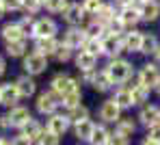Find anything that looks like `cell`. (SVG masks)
<instances>
[{"label":"cell","mask_w":160,"mask_h":145,"mask_svg":"<svg viewBox=\"0 0 160 145\" xmlns=\"http://www.w3.org/2000/svg\"><path fill=\"white\" fill-rule=\"evenodd\" d=\"M108 78L112 80V85H123L130 76H132V65L123 58H112L106 67Z\"/></svg>","instance_id":"cell-1"},{"label":"cell","mask_w":160,"mask_h":145,"mask_svg":"<svg viewBox=\"0 0 160 145\" xmlns=\"http://www.w3.org/2000/svg\"><path fill=\"white\" fill-rule=\"evenodd\" d=\"M76 89H80L78 80H74V78H69L65 74H58V76L52 78V93L58 95V98H63V95H67L69 91H76Z\"/></svg>","instance_id":"cell-2"},{"label":"cell","mask_w":160,"mask_h":145,"mask_svg":"<svg viewBox=\"0 0 160 145\" xmlns=\"http://www.w3.org/2000/svg\"><path fill=\"white\" fill-rule=\"evenodd\" d=\"M58 104H61V98L54 95L52 91H43V93L37 98V111H39L41 115H54V111H56Z\"/></svg>","instance_id":"cell-3"},{"label":"cell","mask_w":160,"mask_h":145,"mask_svg":"<svg viewBox=\"0 0 160 145\" xmlns=\"http://www.w3.org/2000/svg\"><path fill=\"white\" fill-rule=\"evenodd\" d=\"M158 80H160L158 67H156L154 63H145V65L141 67V72H138V85L152 89V87H156V85H158Z\"/></svg>","instance_id":"cell-4"},{"label":"cell","mask_w":160,"mask_h":145,"mask_svg":"<svg viewBox=\"0 0 160 145\" xmlns=\"http://www.w3.org/2000/svg\"><path fill=\"white\" fill-rule=\"evenodd\" d=\"M54 32H56V22L50 20V18H41V20H37V22L32 24V28H30V35H32L35 39H41V37H54Z\"/></svg>","instance_id":"cell-5"},{"label":"cell","mask_w":160,"mask_h":145,"mask_svg":"<svg viewBox=\"0 0 160 145\" xmlns=\"http://www.w3.org/2000/svg\"><path fill=\"white\" fill-rule=\"evenodd\" d=\"M138 121H141L143 126H147V128L158 126L160 123V108L156 104H145V106L141 108V113H138Z\"/></svg>","instance_id":"cell-6"},{"label":"cell","mask_w":160,"mask_h":145,"mask_svg":"<svg viewBox=\"0 0 160 145\" xmlns=\"http://www.w3.org/2000/svg\"><path fill=\"white\" fill-rule=\"evenodd\" d=\"M100 119L104 123H117L121 119V108L115 104V100H106L100 108Z\"/></svg>","instance_id":"cell-7"},{"label":"cell","mask_w":160,"mask_h":145,"mask_svg":"<svg viewBox=\"0 0 160 145\" xmlns=\"http://www.w3.org/2000/svg\"><path fill=\"white\" fill-rule=\"evenodd\" d=\"M123 50V41L121 37H115V35H106L102 39V54H108L110 58H117V54Z\"/></svg>","instance_id":"cell-8"},{"label":"cell","mask_w":160,"mask_h":145,"mask_svg":"<svg viewBox=\"0 0 160 145\" xmlns=\"http://www.w3.org/2000/svg\"><path fill=\"white\" fill-rule=\"evenodd\" d=\"M24 67H26L28 74H41V72H46V67H48V58L37 54V52H32V54H28V57L24 58Z\"/></svg>","instance_id":"cell-9"},{"label":"cell","mask_w":160,"mask_h":145,"mask_svg":"<svg viewBox=\"0 0 160 145\" xmlns=\"http://www.w3.org/2000/svg\"><path fill=\"white\" fill-rule=\"evenodd\" d=\"M30 119H32V117H30V113H28V108H24V106H13L11 113H9V117H7L9 126H13V128L26 126Z\"/></svg>","instance_id":"cell-10"},{"label":"cell","mask_w":160,"mask_h":145,"mask_svg":"<svg viewBox=\"0 0 160 145\" xmlns=\"http://www.w3.org/2000/svg\"><path fill=\"white\" fill-rule=\"evenodd\" d=\"M67 128H69L67 115H56V113L50 115V119H48V132H52V134H56V137H63Z\"/></svg>","instance_id":"cell-11"},{"label":"cell","mask_w":160,"mask_h":145,"mask_svg":"<svg viewBox=\"0 0 160 145\" xmlns=\"http://www.w3.org/2000/svg\"><path fill=\"white\" fill-rule=\"evenodd\" d=\"M138 20H141V9H138L136 4H128V7H123L121 13H119V22H121L123 26H134Z\"/></svg>","instance_id":"cell-12"},{"label":"cell","mask_w":160,"mask_h":145,"mask_svg":"<svg viewBox=\"0 0 160 145\" xmlns=\"http://www.w3.org/2000/svg\"><path fill=\"white\" fill-rule=\"evenodd\" d=\"M89 37H87V32L84 30L76 28V26H72V28L65 32V43L74 50V48H80V46H84V41H87Z\"/></svg>","instance_id":"cell-13"},{"label":"cell","mask_w":160,"mask_h":145,"mask_svg":"<svg viewBox=\"0 0 160 145\" xmlns=\"http://www.w3.org/2000/svg\"><path fill=\"white\" fill-rule=\"evenodd\" d=\"M20 93H18V87L7 82V85H0V104H7V106H13L18 102Z\"/></svg>","instance_id":"cell-14"},{"label":"cell","mask_w":160,"mask_h":145,"mask_svg":"<svg viewBox=\"0 0 160 145\" xmlns=\"http://www.w3.org/2000/svg\"><path fill=\"white\" fill-rule=\"evenodd\" d=\"M123 50L126 52H141V43H143V32H138V30H132V32H128L123 39Z\"/></svg>","instance_id":"cell-15"},{"label":"cell","mask_w":160,"mask_h":145,"mask_svg":"<svg viewBox=\"0 0 160 145\" xmlns=\"http://www.w3.org/2000/svg\"><path fill=\"white\" fill-rule=\"evenodd\" d=\"M56 48H58V43L54 41V37H41V39L35 41V50H37V54H41V57L54 54Z\"/></svg>","instance_id":"cell-16"},{"label":"cell","mask_w":160,"mask_h":145,"mask_svg":"<svg viewBox=\"0 0 160 145\" xmlns=\"http://www.w3.org/2000/svg\"><path fill=\"white\" fill-rule=\"evenodd\" d=\"M63 15H65V20L72 24V26H76L82 22V18H84V9L80 7L78 2H74V4H67V9L63 11Z\"/></svg>","instance_id":"cell-17"},{"label":"cell","mask_w":160,"mask_h":145,"mask_svg":"<svg viewBox=\"0 0 160 145\" xmlns=\"http://www.w3.org/2000/svg\"><path fill=\"white\" fill-rule=\"evenodd\" d=\"M24 30L20 24H4L2 26V37H4V41L7 43H11V41H20V39H24Z\"/></svg>","instance_id":"cell-18"},{"label":"cell","mask_w":160,"mask_h":145,"mask_svg":"<svg viewBox=\"0 0 160 145\" xmlns=\"http://www.w3.org/2000/svg\"><path fill=\"white\" fill-rule=\"evenodd\" d=\"M95 63H98V57H93V54H89L84 50H80L78 57H76V67L80 72H93Z\"/></svg>","instance_id":"cell-19"},{"label":"cell","mask_w":160,"mask_h":145,"mask_svg":"<svg viewBox=\"0 0 160 145\" xmlns=\"http://www.w3.org/2000/svg\"><path fill=\"white\" fill-rule=\"evenodd\" d=\"M93 130H95V123H93L91 119H84V121L76 123V128H74V134L78 137L80 141H91V134H93Z\"/></svg>","instance_id":"cell-20"},{"label":"cell","mask_w":160,"mask_h":145,"mask_svg":"<svg viewBox=\"0 0 160 145\" xmlns=\"http://www.w3.org/2000/svg\"><path fill=\"white\" fill-rule=\"evenodd\" d=\"M160 15V4L158 2H147V4H143L141 7V20H145V22H156Z\"/></svg>","instance_id":"cell-21"},{"label":"cell","mask_w":160,"mask_h":145,"mask_svg":"<svg viewBox=\"0 0 160 145\" xmlns=\"http://www.w3.org/2000/svg\"><path fill=\"white\" fill-rule=\"evenodd\" d=\"M115 132H119V134H123L126 139H130L134 132H136V123L132 121V117H121V119L117 121Z\"/></svg>","instance_id":"cell-22"},{"label":"cell","mask_w":160,"mask_h":145,"mask_svg":"<svg viewBox=\"0 0 160 145\" xmlns=\"http://www.w3.org/2000/svg\"><path fill=\"white\" fill-rule=\"evenodd\" d=\"M115 104L123 111V108H130L134 106V100H132V93H130V89H117V93H115Z\"/></svg>","instance_id":"cell-23"},{"label":"cell","mask_w":160,"mask_h":145,"mask_svg":"<svg viewBox=\"0 0 160 145\" xmlns=\"http://www.w3.org/2000/svg\"><path fill=\"white\" fill-rule=\"evenodd\" d=\"M110 141V132H108L106 126H95V130H93V134H91V145H108Z\"/></svg>","instance_id":"cell-24"},{"label":"cell","mask_w":160,"mask_h":145,"mask_svg":"<svg viewBox=\"0 0 160 145\" xmlns=\"http://www.w3.org/2000/svg\"><path fill=\"white\" fill-rule=\"evenodd\" d=\"M158 48H160V43H158V39H156V35H143V43H141V52L143 54H156L158 52Z\"/></svg>","instance_id":"cell-25"},{"label":"cell","mask_w":160,"mask_h":145,"mask_svg":"<svg viewBox=\"0 0 160 145\" xmlns=\"http://www.w3.org/2000/svg\"><path fill=\"white\" fill-rule=\"evenodd\" d=\"M95 15H98V24L108 26V24L115 20V7H112V4H102V9H100Z\"/></svg>","instance_id":"cell-26"},{"label":"cell","mask_w":160,"mask_h":145,"mask_svg":"<svg viewBox=\"0 0 160 145\" xmlns=\"http://www.w3.org/2000/svg\"><path fill=\"white\" fill-rule=\"evenodd\" d=\"M15 87H18V93H20V98H30V95L35 93V82H32L28 76H22V78L15 82Z\"/></svg>","instance_id":"cell-27"},{"label":"cell","mask_w":160,"mask_h":145,"mask_svg":"<svg viewBox=\"0 0 160 145\" xmlns=\"http://www.w3.org/2000/svg\"><path fill=\"white\" fill-rule=\"evenodd\" d=\"M22 137H26V139H30V141H39V137H41V126L35 121V119H30L26 126H22Z\"/></svg>","instance_id":"cell-28"},{"label":"cell","mask_w":160,"mask_h":145,"mask_svg":"<svg viewBox=\"0 0 160 145\" xmlns=\"http://www.w3.org/2000/svg\"><path fill=\"white\" fill-rule=\"evenodd\" d=\"M130 93H132L134 104H145V102L149 100V89L143 87V85H138V82L130 87Z\"/></svg>","instance_id":"cell-29"},{"label":"cell","mask_w":160,"mask_h":145,"mask_svg":"<svg viewBox=\"0 0 160 145\" xmlns=\"http://www.w3.org/2000/svg\"><path fill=\"white\" fill-rule=\"evenodd\" d=\"M67 119H69V123H80V121L89 119V108H87V106H82V104H78L76 108H72V111H69Z\"/></svg>","instance_id":"cell-30"},{"label":"cell","mask_w":160,"mask_h":145,"mask_svg":"<svg viewBox=\"0 0 160 145\" xmlns=\"http://www.w3.org/2000/svg\"><path fill=\"white\" fill-rule=\"evenodd\" d=\"M110 87H112V80L108 78L106 72L95 74V78H93V89H95V91H108Z\"/></svg>","instance_id":"cell-31"},{"label":"cell","mask_w":160,"mask_h":145,"mask_svg":"<svg viewBox=\"0 0 160 145\" xmlns=\"http://www.w3.org/2000/svg\"><path fill=\"white\" fill-rule=\"evenodd\" d=\"M80 98H82L80 89H76V91H69L67 95H63V98H61V104H63V106H67V108L72 111V108H76V106L80 104Z\"/></svg>","instance_id":"cell-32"},{"label":"cell","mask_w":160,"mask_h":145,"mask_svg":"<svg viewBox=\"0 0 160 145\" xmlns=\"http://www.w3.org/2000/svg\"><path fill=\"white\" fill-rule=\"evenodd\" d=\"M24 50H26V39H20V41H11V43H7V52H9L11 57H22Z\"/></svg>","instance_id":"cell-33"},{"label":"cell","mask_w":160,"mask_h":145,"mask_svg":"<svg viewBox=\"0 0 160 145\" xmlns=\"http://www.w3.org/2000/svg\"><path fill=\"white\" fill-rule=\"evenodd\" d=\"M82 50L89 52V54H93V57L102 54V39H87L84 46H82Z\"/></svg>","instance_id":"cell-34"},{"label":"cell","mask_w":160,"mask_h":145,"mask_svg":"<svg viewBox=\"0 0 160 145\" xmlns=\"http://www.w3.org/2000/svg\"><path fill=\"white\" fill-rule=\"evenodd\" d=\"M54 57L58 58L61 63H65V61H69V57H72V48H69L67 43H58V48H56Z\"/></svg>","instance_id":"cell-35"},{"label":"cell","mask_w":160,"mask_h":145,"mask_svg":"<svg viewBox=\"0 0 160 145\" xmlns=\"http://www.w3.org/2000/svg\"><path fill=\"white\" fill-rule=\"evenodd\" d=\"M43 4H46V9L52 11V13H58V11H65V9H67V0H46Z\"/></svg>","instance_id":"cell-36"},{"label":"cell","mask_w":160,"mask_h":145,"mask_svg":"<svg viewBox=\"0 0 160 145\" xmlns=\"http://www.w3.org/2000/svg\"><path fill=\"white\" fill-rule=\"evenodd\" d=\"M102 4H104L102 0H84L82 9H84V13H93V15H95V13L102 9Z\"/></svg>","instance_id":"cell-37"},{"label":"cell","mask_w":160,"mask_h":145,"mask_svg":"<svg viewBox=\"0 0 160 145\" xmlns=\"http://www.w3.org/2000/svg\"><path fill=\"white\" fill-rule=\"evenodd\" d=\"M39 145H58V137L46 130V132H41V137H39Z\"/></svg>","instance_id":"cell-38"},{"label":"cell","mask_w":160,"mask_h":145,"mask_svg":"<svg viewBox=\"0 0 160 145\" xmlns=\"http://www.w3.org/2000/svg\"><path fill=\"white\" fill-rule=\"evenodd\" d=\"M108 145H130V139H126L123 134H119V132H110V141Z\"/></svg>","instance_id":"cell-39"},{"label":"cell","mask_w":160,"mask_h":145,"mask_svg":"<svg viewBox=\"0 0 160 145\" xmlns=\"http://www.w3.org/2000/svg\"><path fill=\"white\" fill-rule=\"evenodd\" d=\"M22 7L26 9V13H37L41 7V0H22Z\"/></svg>","instance_id":"cell-40"},{"label":"cell","mask_w":160,"mask_h":145,"mask_svg":"<svg viewBox=\"0 0 160 145\" xmlns=\"http://www.w3.org/2000/svg\"><path fill=\"white\" fill-rule=\"evenodd\" d=\"M0 4L4 7V11H15L22 7V0H0Z\"/></svg>","instance_id":"cell-41"},{"label":"cell","mask_w":160,"mask_h":145,"mask_svg":"<svg viewBox=\"0 0 160 145\" xmlns=\"http://www.w3.org/2000/svg\"><path fill=\"white\" fill-rule=\"evenodd\" d=\"M147 139H152V141H156V143L160 145V123H158V126H154V128H149Z\"/></svg>","instance_id":"cell-42"},{"label":"cell","mask_w":160,"mask_h":145,"mask_svg":"<svg viewBox=\"0 0 160 145\" xmlns=\"http://www.w3.org/2000/svg\"><path fill=\"white\" fill-rule=\"evenodd\" d=\"M11 145H32V141L26 139V137H15V139L11 141Z\"/></svg>","instance_id":"cell-43"},{"label":"cell","mask_w":160,"mask_h":145,"mask_svg":"<svg viewBox=\"0 0 160 145\" xmlns=\"http://www.w3.org/2000/svg\"><path fill=\"white\" fill-rule=\"evenodd\" d=\"M117 4H121V7H128V4H134V0H115Z\"/></svg>","instance_id":"cell-44"},{"label":"cell","mask_w":160,"mask_h":145,"mask_svg":"<svg viewBox=\"0 0 160 145\" xmlns=\"http://www.w3.org/2000/svg\"><path fill=\"white\" fill-rule=\"evenodd\" d=\"M141 145H158V143H156V141H152V139H147V137H145V139H143V141H141Z\"/></svg>","instance_id":"cell-45"},{"label":"cell","mask_w":160,"mask_h":145,"mask_svg":"<svg viewBox=\"0 0 160 145\" xmlns=\"http://www.w3.org/2000/svg\"><path fill=\"white\" fill-rule=\"evenodd\" d=\"M2 74H4V58L0 57V76H2Z\"/></svg>","instance_id":"cell-46"},{"label":"cell","mask_w":160,"mask_h":145,"mask_svg":"<svg viewBox=\"0 0 160 145\" xmlns=\"http://www.w3.org/2000/svg\"><path fill=\"white\" fill-rule=\"evenodd\" d=\"M2 13H4V7H2V4H0V18H2Z\"/></svg>","instance_id":"cell-47"},{"label":"cell","mask_w":160,"mask_h":145,"mask_svg":"<svg viewBox=\"0 0 160 145\" xmlns=\"http://www.w3.org/2000/svg\"><path fill=\"white\" fill-rule=\"evenodd\" d=\"M156 91H158V93H160V80H158V85H156Z\"/></svg>","instance_id":"cell-48"},{"label":"cell","mask_w":160,"mask_h":145,"mask_svg":"<svg viewBox=\"0 0 160 145\" xmlns=\"http://www.w3.org/2000/svg\"><path fill=\"white\" fill-rule=\"evenodd\" d=\"M156 57H158V63H160V48H158V52H156Z\"/></svg>","instance_id":"cell-49"},{"label":"cell","mask_w":160,"mask_h":145,"mask_svg":"<svg viewBox=\"0 0 160 145\" xmlns=\"http://www.w3.org/2000/svg\"><path fill=\"white\" fill-rule=\"evenodd\" d=\"M43 2H46V0H41V4H43Z\"/></svg>","instance_id":"cell-50"}]
</instances>
